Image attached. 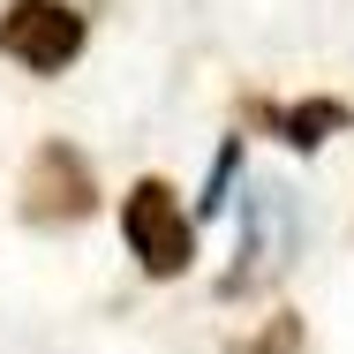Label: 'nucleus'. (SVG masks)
<instances>
[{
    "label": "nucleus",
    "instance_id": "nucleus-1",
    "mask_svg": "<svg viewBox=\"0 0 354 354\" xmlns=\"http://www.w3.org/2000/svg\"><path fill=\"white\" fill-rule=\"evenodd\" d=\"M121 241L143 264V279H189L196 264V212L181 204V189L166 174H136L121 196Z\"/></svg>",
    "mask_w": 354,
    "mask_h": 354
},
{
    "label": "nucleus",
    "instance_id": "nucleus-7",
    "mask_svg": "<svg viewBox=\"0 0 354 354\" xmlns=\"http://www.w3.org/2000/svg\"><path fill=\"white\" fill-rule=\"evenodd\" d=\"M241 151H249V143H241V129H234V136L218 143L212 174H204V196H196V218H218L226 204H234V181H241Z\"/></svg>",
    "mask_w": 354,
    "mask_h": 354
},
{
    "label": "nucleus",
    "instance_id": "nucleus-3",
    "mask_svg": "<svg viewBox=\"0 0 354 354\" xmlns=\"http://www.w3.org/2000/svg\"><path fill=\"white\" fill-rule=\"evenodd\" d=\"M23 226H83L98 212V174L68 136H46L23 158Z\"/></svg>",
    "mask_w": 354,
    "mask_h": 354
},
{
    "label": "nucleus",
    "instance_id": "nucleus-5",
    "mask_svg": "<svg viewBox=\"0 0 354 354\" xmlns=\"http://www.w3.org/2000/svg\"><path fill=\"white\" fill-rule=\"evenodd\" d=\"M279 204H272V189H249V204H241V264L218 279L226 301H241V294H257L264 272H279Z\"/></svg>",
    "mask_w": 354,
    "mask_h": 354
},
{
    "label": "nucleus",
    "instance_id": "nucleus-6",
    "mask_svg": "<svg viewBox=\"0 0 354 354\" xmlns=\"http://www.w3.org/2000/svg\"><path fill=\"white\" fill-rule=\"evenodd\" d=\"M226 354H309V324H301V309H272L257 324V339H234Z\"/></svg>",
    "mask_w": 354,
    "mask_h": 354
},
{
    "label": "nucleus",
    "instance_id": "nucleus-2",
    "mask_svg": "<svg viewBox=\"0 0 354 354\" xmlns=\"http://www.w3.org/2000/svg\"><path fill=\"white\" fill-rule=\"evenodd\" d=\"M91 46V15L75 0H8L0 8V61L30 75H68Z\"/></svg>",
    "mask_w": 354,
    "mask_h": 354
},
{
    "label": "nucleus",
    "instance_id": "nucleus-4",
    "mask_svg": "<svg viewBox=\"0 0 354 354\" xmlns=\"http://www.w3.org/2000/svg\"><path fill=\"white\" fill-rule=\"evenodd\" d=\"M241 121H264L294 158H317L332 136H347V129H354V106H347V98H332V91H309V98H286V106H279V98H264V91H249V98H241Z\"/></svg>",
    "mask_w": 354,
    "mask_h": 354
}]
</instances>
